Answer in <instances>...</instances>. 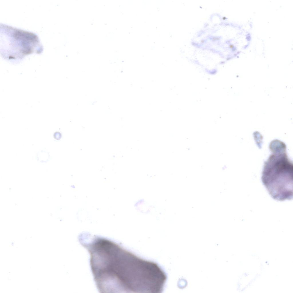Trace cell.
Segmentation results:
<instances>
[{
    "instance_id": "1",
    "label": "cell",
    "mask_w": 293,
    "mask_h": 293,
    "mask_svg": "<svg viewBox=\"0 0 293 293\" xmlns=\"http://www.w3.org/2000/svg\"><path fill=\"white\" fill-rule=\"evenodd\" d=\"M88 251L96 286L100 293L142 292L151 280L152 265L109 239L88 234L78 237Z\"/></svg>"
},
{
    "instance_id": "2",
    "label": "cell",
    "mask_w": 293,
    "mask_h": 293,
    "mask_svg": "<svg viewBox=\"0 0 293 293\" xmlns=\"http://www.w3.org/2000/svg\"><path fill=\"white\" fill-rule=\"evenodd\" d=\"M293 166L286 155L270 156L264 163L262 181L274 199L283 201L293 198Z\"/></svg>"
},
{
    "instance_id": "3",
    "label": "cell",
    "mask_w": 293,
    "mask_h": 293,
    "mask_svg": "<svg viewBox=\"0 0 293 293\" xmlns=\"http://www.w3.org/2000/svg\"><path fill=\"white\" fill-rule=\"evenodd\" d=\"M0 27V53L4 59L17 61L26 56L42 52V45L35 33L3 24Z\"/></svg>"
}]
</instances>
